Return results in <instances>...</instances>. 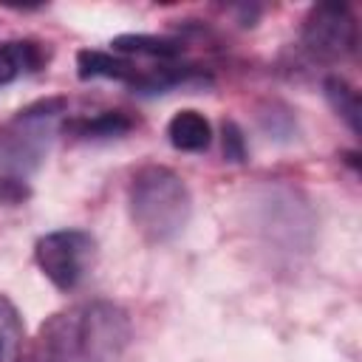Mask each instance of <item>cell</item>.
<instances>
[{
    "label": "cell",
    "instance_id": "cell-1",
    "mask_svg": "<svg viewBox=\"0 0 362 362\" xmlns=\"http://www.w3.org/2000/svg\"><path fill=\"white\" fill-rule=\"evenodd\" d=\"M130 317L110 300L76 303L40 325L31 362H119L130 342Z\"/></svg>",
    "mask_w": 362,
    "mask_h": 362
},
{
    "label": "cell",
    "instance_id": "cell-2",
    "mask_svg": "<svg viewBox=\"0 0 362 362\" xmlns=\"http://www.w3.org/2000/svg\"><path fill=\"white\" fill-rule=\"evenodd\" d=\"M192 195L170 167H141L130 181V218L150 243H167L184 232Z\"/></svg>",
    "mask_w": 362,
    "mask_h": 362
},
{
    "label": "cell",
    "instance_id": "cell-3",
    "mask_svg": "<svg viewBox=\"0 0 362 362\" xmlns=\"http://www.w3.org/2000/svg\"><path fill=\"white\" fill-rule=\"evenodd\" d=\"M96 255V240L82 229H57L37 240L34 257L42 274L62 291L82 283Z\"/></svg>",
    "mask_w": 362,
    "mask_h": 362
},
{
    "label": "cell",
    "instance_id": "cell-4",
    "mask_svg": "<svg viewBox=\"0 0 362 362\" xmlns=\"http://www.w3.org/2000/svg\"><path fill=\"white\" fill-rule=\"evenodd\" d=\"M305 48L320 59H339L356 48V23L348 6H317L303 25Z\"/></svg>",
    "mask_w": 362,
    "mask_h": 362
},
{
    "label": "cell",
    "instance_id": "cell-5",
    "mask_svg": "<svg viewBox=\"0 0 362 362\" xmlns=\"http://www.w3.org/2000/svg\"><path fill=\"white\" fill-rule=\"evenodd\" d=\"M170 144L184 153H201L212 141V127L198 110H178L167 124Z\"/></svg>",
    "mask_w": 362,
    "mask_h": 362
},
{
    "label": "cell",
    "instance_id": "cell-6",
    "mask_svg": "<svg viewBox=\"0 0 362 362\" xmlns=\"http://www.w3.org/2000/svg\"><path fill=\"white\" fill-rule=\"evenodd\" d=\"M25 328L17 305L0 294V362H25Z\"/></svg>",
    "mask_w": 362,
    "mask_h": 362
},
{
    "label": "cell",
    "instance_id": "cell-7",
    "mask_svg": "<svg viewBox=\"0 0 362 362\" xmlns=\"http://www.w3.org/2000/svg\"><path fill=\"white\" fill-rule=\"evenodd\" d=\"M76 65H79V76H82V79L105 76V79H116V82L133 85V79H136V74H139L130 62L116 59V57L102 54V51H79Z\"/></svg>",
    "mask_w": 362,
    "mask_h": 362
},
{
    "label": "cell",
    "instance_id": "cell-8",
    "mask_svg": "<svg viewBox=\"0 0 362 362\" xmlns=\"http://www.w3.org/2000/svg\"><path fill=\"white\" fill-rule=\"evenodd\" d=\"M40 62L42 54L34 42H0V88L14 82L25 71H34Z\"/></svg>",
    "mask_w": 362,
    "mask_h": 362
},
{
    "label": "cell",
    "instance_id": "cell-9",
    "mask_svg": "<svg viewBox=\"0 0 362 362\" xmlns=\"http://www.w3.org/2000/svg\"><path fill=\"white\" fill-rule=\"evenodd\" d=\"M113 48L122 54H144L156 59H173L181 54V45L167 37H147V34H124L113 40Z\"/></svg>",
    "mask_w": 362,
    "mask_h": 362
},
{
    "label": "cell",
    "instance_id": "cell-10",
    "mask_svg": "<svg viewBox=\"0 0 362 362\" xmlns=\"http://www.w3.org/2000/svg\"><path fill=\"white\" fill-rule=\"evenodd\" d=\"M325 96L331 102V107L348 122V127L354 133H359V93L339 76L325 79Z\"/></svg>",
    "mask_w": 362,
    "mask_h": 362
},
{
    "label": "cell",
    "instance_id": "cell-11",
    "mask_svg": "<svg viewBox=\"0 0 362 362\" xmlns=\"http://www.w3.org/2000/svg\"><path fill=\"white\" fill-rule=\"evenodd\" d=\"M130 127H133V122L124 113L107 110V113H102V116H96L90 122H79L76 124V133L79 136H88V139H99V136H122Z\"/></svg>",
    "mask_w": 362,
    "mask_h": 362
},
{
    "label": "cell",
    "instance_id": "cell-12",
    "mask_svg": "<svg viewBox=\"0 0 362 362\" xmlns=\"http://www.w3.org/2000/svg\"><path fill=\"white\" fill-rule=\"evenodd\" d=\"M223 156L229 161H243L246 158V147H243V136L238 130L235 122H226L223 124Z\"/></svg>",
    "mask_w": 362,
    "mask_h": 362
}]
</instances>
